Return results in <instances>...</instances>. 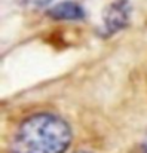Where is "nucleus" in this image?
Here are the masks:
<instances>
[{
	"mask_svg": "<svg viewBox=\"0 0 147 153\" xmlns=\"http://www.w3.org/2000/svg\"><path fill=\"white\" fill-rule=\"evenodd\" d=\"M74 153H91V152H86V150H77V152H74Z\"/></svg>",
	"mask_w": 147,
	"mask_h": 153,
	"instance_id": "6",
	"label": "nucleus"
},
{
	"mask_svg": "<svg viewBox=\"0 0 147 153\" xmlns=\"http://www.w3.org/2000/svg\"><path fill=\"white\" fill-rule=\"evenodd\" d=\"M48 16L56 21H82L86 16L83 6L73 0L58 1L48 9Z\"/></svg>",
	"mask_w": 147,
	"mask_h": 153,
	"instance_id": "3",
	"label": "nucleus"
},
{
	"mask_svg": "<svg viewBox=\"0 0 147 153\" xmlns=\"http://www.w3.org/2000/svg\"><path fill=\"white\" fill-rule=\"evenodd\" d=\"M132 6L129 0H114L111 1L102 15V36L108 37L128 27L131 21Z\"/></svg>",
	"mask_w": 147,
	"mask_h": 153,
	"instance_id": "2",
	"label": "nucleus"
},
{
	"mask_svg": "<svg viewBox=\"0 0 147 153\" xmlns=\"http://www.w3.org/2000/svg\"><path fill=\"white\" fill-rule=\"evenodd\" d=\"M52 0H21V3L24 6H30V7H34V9H42V7H46Z\"/></svg>",
	"mask_w": 147,
	"mask_h": 153,
	"instance_id": "4",
	"label": "nucleus"
},
{
	"mask_svg": "<svg viewBox=\"0 0 147 153\" xmlns=\"http://www.w3.org/2000/svg\"><path fill=\"white\" fill-rule=\"evenodd\" d=\"M137 153H147V144H141V146L138 147Z\"/></svg>",
	"mask_w": 147,
	"mask_h": 153,
	"instance_id": "5",
	"label": "nucleus"
},
{
	"mask_svg": "<svg viewBox=\"0 0 147 153\" xmlns=\"http://www.w3.org/2000/svg\"><path fill=\"white\" fill-rule=\"evenodd\" d=\"M73 132L58 114L40 111L25 117L13 132L9 153H65Z\"/></svg>",
	"mask_w": 147,
	"mask_h": 153,
	"instance_id": "1",
	"label": "nucleus"
}]
</instances>
